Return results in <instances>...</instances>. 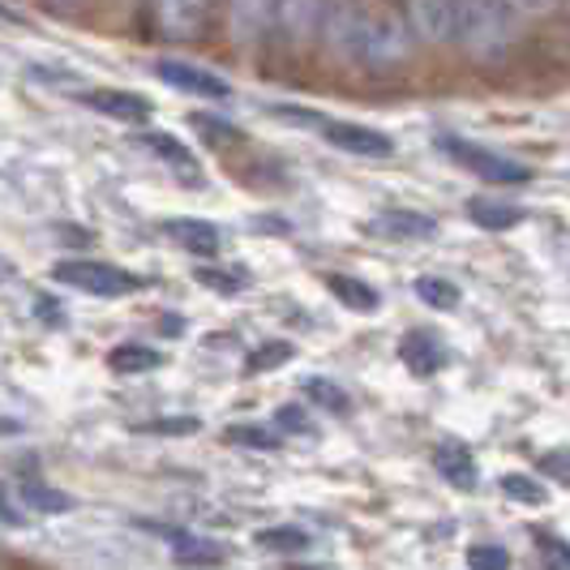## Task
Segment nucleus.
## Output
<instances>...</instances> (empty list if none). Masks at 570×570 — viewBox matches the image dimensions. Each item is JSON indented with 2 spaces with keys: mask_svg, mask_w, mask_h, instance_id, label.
Returning a JSON list of instances; mask_svg holds the SVG:
<instances>
[{
  "mask_svg": "<svg viewBox=\"0 0 570 570\" xmlns=\"http://www.w3.org/2000/svg\"><path fill=\"white\" fill-rule=\"evenodd\" d=\"M399 357L407 361L412 373H434V369H442V339L438 335H429V330H412L404 343H399Z\"/></svg>",
  "mask_w": 570,
  "mask_h": 570,
  "instance_id": "4468645a",
  "label": "nucleus"
},
{
  "mask_svg": "<svg viewBox=\"0 0 570 570\" xmlns=\"http://www.w3.org/2000/svg\"><path fill=\"white\" fill-rule=\"evenodd\" d=\"M468 219L476 228H489V232H506L515 223H524V206H511V202H493V198H468Z\"/></svg>",
  "mask_w": 570,
  "mask_h": 570,
  "instance_id": "2eb2a0df",
  "label": "nucleus"
},
{
  "mask_svg": "<svg viewBox=\"0 0 570 570\" xmlns=\"http://www.w3.org/2000/svg\"><path fill=\"white\" fill-rule=\"evenodd\" d=\"M163 232L180 244L185 253H198V257H215L219 253V228L206 223V219H167Z\"/></svg>",
  "mask_w": 570,
  "mask_h": 570,
  "instance_id": "f8f14e48",
  "label": "nucleus"
},
{
  "mask_svg": "<svg viewBox=\"0 0 570 570\" xmlns=\"http://www.w3.org/2000/svg\"><path fill=\"white\" fill-rule=\"evenodd\" d=\"M228 442H241V447H257V450H275V447H279V438H275V434H266V429H253V425H237V429H228Z\"/></svg>",
  "mask_w": 570,
  "mask_h": 570,
  "instance_id": "b1692460",
  "label": "nucleus"
},
{
  "mask_svg": "<svg viewBox=\"0 0 570 570\" xmlns=\"http://www.w3.org/2000/svg\"><path fill=\"white\" fill-rule=\"evenodd\" d=\"M502 489L511 493V497H519V502H540L545 497V489L528 481V476H502Z\"/></svg>",
  "mask_w": 570,
  "mask_h": 570,
  "instance_id": "a878e982",
  "label": "nucleus"
},
{
  "mask_svg": "<svg viewBox=\"0 0 570 570\" xmlns=\"http://www.w3.org/2000/svg\"><path fill=\"white\" fill-rule=\"evenodd\" d=\"M78 103L95 108L99 117H112V121H124V124H142L151 117V99H142V95H133V90H108V86H99V90H78Z\"/></svg>",
  "mask_w": 570,
  "mask_h": 570,
  "instance_id": "1a4fd4ad",
  "label": "nucleus"
},
{
  "mask_svg": "<svg viewBox=\"0 0 570 570\" xmlns=\"http://www.w3.org/2000/svg\"><path fill=\"white\" fill-rule=\"evenodd\" d=\"M138 146H142L146 155L163 160L167 167H176V172L185 176V185H202V163L194 160V151H189L180 138H172V133H142Z\"/></svg>",
  "mask_w": 570,
  "mask_h": 570,
  "instance_id": "9d476101",
  "label": "nucleus"
},
{
  "mask_svg": "<svg viewBox=\"0 0 570 570\" xmlns=\"http://www.w3.org/2000/svg\"><path fill=\"white\" fill-rule=\"evenodd\" d=\"M416 296L429 305V309H454L459 305V287L450 279H438V275H420L416 279Z\"/></svg>",
  "mask_w": 570,
  "mask_h": 570,
  "instance_id": "412c9836",
  "label": "nucleus"
},
{
  "mask_svg": "<svg viewBox=\"0 0 570 570\" xmlns=\"http://www.w3.org/2000/svg\"><path fill=\"white\" fill-rule=\"evenodd\" d=\"M26 497L43 506V511H69V497L65 493H47V489H26Z\"/></svg>",
  "mask_w": 570,
  "mask_h": 570,
  "instance_id": "c756f323",
  "label": "nucleus"
},
{
  "mask_svg": "<svg viewBox=\"0 0 570 570\" xmlns=\"http://www.w3.org/2000/svg\"><path fill=\"white\" fill-rule=\"evenodd\" d=\"M468 567L472 570H506L511 567V553L497 549V545H472L468 549Z\"/></svg>",
  "mask_w": 570,
  "mask_h": 570,
  "instance_id": "4be33fe9",
  "label": "nucleus"
},
{
  "mask_svg": "<svg viewBox=\"0 0 570 570\" xmlns=\"http://www.w3.org/2000/svg\"><path fill=\"white\" fill-rule=\"evenodd\" d=\"M407 31L412 40L447 43L450 40V0H407Z\"/></svg>",
  "mask_w": 570,
  "mask_h": 570,
  "instance_id": "9b49d317",
  "label": "nucleus"
},
{
  "mask_svg": "<svg viewBox=\"0 0 570 570\" xmlns=\"http://www.w3.org/2000/svg\"><path fill=\"white\" fill-rule=\"evenodd\" d=\"M326 287H330V296H335V300H343V305H348V309H357V314L377 309V292H373L369 284H361V279H352V275H330Z\"/></svg>",
  "mask_w": 570,
  "mask_h": 570,
  "instance_id": "f3484780",
  "label": "nucleus"
},
{
  "mask_svg": "<svg viewBox=\"0 0 570 570\" xmlns=\"http://www.w3.org/2000/svg\"><path fill=\"white\" fill-rule=\"evenodd\" d=\"M318 40L335 56H343V61H352L361 69H399V65L412 61V52H416V40H412L404 18L377 13V9H361L352 0L326 4L322 35Z\"/></svg>",
  "mask_w": 570,
  "mask_h": 570,
  "instance_id": "f257e3e1",
  "label": "nucleus"
},
{
  "mask_svg": "<svg viewBox=\"0 0 570 570\" xmlns=\"http://www.w3.org/2000/svg\"><path fill=\"white\" fill-rule=\"evenodd\" d=\"M52 279L65 287H78V292H90V296H129V292L146 287L142 275L121 271V266H112V262H95V257L56 262V266H52Z\"/></svg>",
  "mask_w": 570,
  "mask_h": 570,
  "instance_id": "7ed1b4c3",
  "label": "nucleus"
},
{
  "mask_svg": "<svg viewBox=\"0 0 570 570\" xmlns=\"http://www.w3.org/2000/svg\"><path fill=\"white\" fill-rule=\"evenodd\" d=\"M524 18H515L502 0H450V40L472 61H502L515 52Z\"/></svg>",
  "mask_w": 570,
  "mask_h": 570,
  "instance_id": "f03ea898",
  "label": "nucleus"
},
{
  "mask_svg": "<svg viewBox=\"0 0 570 570\" xmlns=\"http://www.w3.org/2000/svg\"><path fill=\"white\" fill-rule=\"evenodd\" d=\"M253 545L257 549H271V553H300V549H309V531L292 528V524H284V528H262L253 536Z\"/></svg>",
  "mask_w": 570,
  "mask_h": 570,
  "instance_id": "6ab92c4d",
  "label": "nucleus"
},
{
  "mask_svg": "<svg viewBox=\"0 0 570 570\" xmlns=\"http://www.w3.org/2000/svg\"><path fill=\"white\" fill-rule=\"evenodd\" d=\"M160 352L155 348H142V343H121L112 357H108V365L117 369V373H151V369H160Z\"/></svg>",
  "mask_w": 570,
  "mask_h": 570,
  "instance_id": "aec40b11",
  "label": "nucleus"
},
{
  "mask_svg": "<svg viewBox=\"0 0 570 570\" xmlns=\"http://www.w3.org/2000/svg\"><path fill=\"white\" fill-rule=\"evenodd\" d=\"M279 425H287V429H305V412H300V407H279Z\"/></svg>",
  "mask_w": 570,
  "mask_h": 570,
  "instance_id": "7c9ffc66",
  "label": "nucleus"
},
{
  "mask_svg": "<svg viewBox=\"0 0 570 570\" xmlns=\"http://www.w3.org/2000/svg\"><path fill=\"white\" fill-rule=\"evenodd\" d=\"M373 232L395 237V241H429V237H438V223L429 215H416V210H391L373 223Z\"/></svg>",
  "mask_w": 570,
  "mask_h": 570,
  "instance_id": "ddd939ff",
  "label": "nucleus"
},
{
  "mask_svg": "<svg viewBox=\"0 0 570 570\" xmlns=\"http://www.w3.org/2000/svg\"><path fill=\"white\" fill-rule=\"evenodd\" d=\"M515 18H536V13H553V9H562V0H502Z\"/></svg>",
  "mask_w": 570,
  "mask_h": 570,
  "instance_id": "bb28decb",
  "label": "nucleus"
},
{
  "mask_svg": "<svg viewBox=\"0 0 570 570\" xmlns=\"http://www.w3.org/2000/svg\"><path fill=\"white\" fill-rule=\"evenodd\" d=\"M434 463H438V472L447 476L450 485H459V489L476 485V463H472V454L463 447H438Z\"/></svg>",
  "mask_w": 570,
  "mask_h": 570,
  "instance_id": "dca6fc26",
  "label": "nucleus"
},
{
  "mask_svg": "<svg viewBox=\"0 0 570 570\" xmlns=\"http://www.w3.org/2000/svg\"><path fill=\"white\" fill-rule=\"evenodd\" d=\"M292 570H314V567H292Z\"/></svg>",
  "mask_w": 570,
  "mask_h": 570,
  "instance_id": "f704fd0d",
  "label": "nucleus"
},
{
  "mask_svg": "<svg viewBox=\"0 0 570 570\" xmlns=\"http://www.w3.org/2000/svg\"><path fill=\"white\" fill-rule=\"evenodd\" d=\"M309 395H314L318 404L348 412V399H343V391H339V386H330V382H322V377H314V382H309Z\"/></svg>",
  "mask_w": 570,
  "mask_h": 570,
  "instance_id": "cd10ccee",
  "label": "nucleus"
},
{
  "mask_svg": "<svg viewBox=\"0 0 570 570\" xmlns=\"http://www.w3.org/2000/svg\"><path fill=\"white\" fill-rule=\"evenodd\" d=\"M155 74H160L167 86H176V90H185V95H198V99H228L232 95V86L223 78H215L210 69L202 65H189V61H155Z\"/></svg>",
  "mask_w": 570,
  "mask_h": 570,
  "instance_id": "0eeeda50",
  "label": "nucleus"
},
{
  "mask_svg": "<svg viewBox=\"0 0 570 570\" xmlns=\"http://www.w3.org/2000/svg\"><path fill=\"white\" fill-rule=\"evenodd\" d=\"M18 519V511L13 506H4V493H0V524H13Z\"/></svg>",
  "mask_w": 570,
  "mask_h": 570,
  "instance_id": "2f4dec72",
  "label": "nucleus"
},
{
  "mask_svg": "<svg viewBox=\"0 0 570 570\" xmlns=\"http://www.w3.org/2000/svg\"><path fill=\"white\" fill-rule=\"evenodd\" d=\"M206 18H210V0H155V22L167 40L202 35Z\"/></svg>",
  "mask_w": 570,
  "mask_h": 570,
  "instance_id": "6e6552de",
  "label": "nucleus"
},
{
  "mask_svg": "<svg viewBox=\"0 0 570 570\" xmlns=\"http://www.w3.org/2000/svg\"><path fill=\"white\" fill-rule=\"evenodd\" d=\"M198 284L215 287V292H223V296H232V292H241L244 287V275H228V271H210V266H202V271H198Z\"/></svg>",
  "mask_w": 570,
  "mask_h": 570,
  "instance_id": "393cba45",
  "label": "nucleus"
},
{
  "mask_svg": "<svg viewBox=\"0 0 570 570\" xmlns=\"http://www.w3.org/2000/svg\"><path fill=\"white\" fill-rule=\"evenodd\" d=\"M322 138L343 151V155H361V160H391L395 155V142L382 133V129H369V124L357 121H318Z\"/></svg>",
  "mask_w": 570,
  "mask_h": 570,
  "instance_id": "39448f33",
  "label": "nucleus"
},
{
  "mask_svg": "<svg viewBox=\"0 0 570 570\" xmlns=\"http://www.w3.org/2000/svg\"><path fill=\"white\" fill-rule=\"evenodd\" d=\"M142 434H194V429H202L194 416H176V420H155V425H138Z\"/></svg>",
  "mask_w": 570,
  "mask_h": 570,
  "instance_id": "c85d7f7f",
  "label": "nucleus"
},
{
  "mask_svg": "<svg viewBox=\"0 0 570 570\" xmlns=\"http://www.w3.org/2000/svg\"><path fill=\"white\" fill-rule=\"evenodd\" d=\"M330 0H275V26L284 31L296 47L314 43L322 35V18Z\"/></svg>",
  "mask_w": 570,
  "mask_h": 570,
  "instance_id": "423d86ee",
  "label": "nucleus"
},
{
  "mask_svg": "<svg viewBox=\"0 0 570 570\" xmlns=\"http://www.w3.org/2000/svg\"><path fill=\"white\" fill-rule=\"evenodd\" d=\"M4 275H9V271H4V266H0V279H4Z\"/></svg>",
  "mask_w": 570,
  "mask_h": 570,
  "instance_id": "72a5a7b5",
  "label": "nucleus"
},
{
  "mask_svg": "<svg viewBox=\"0 0 570 570\" xmlns=\"http://www.w3.org/2000/svg\"><path fill=\"white\" fill-rule=\"evenodd\" d=\"M47 4H56V9H69V4H78V0H47Z\"/></svg>",
  "mask_w": 570,
  "mask_h": 570,
  "instance_id": "473e14b6",
  "label": "nucleus"
},
{
  "mask_svg": "<svg viewBox=\"0 0 570 570\" xmlns=\"http://www.w3.org/2000/svg\"><path fill=\"white\" fill-rule=\"evenodd\" d=\"M160 536L172 540V549H176L180 562H219L223 558V549L215 540H202V536H189V531H176V528H163Z\"/></svg>",
  "mask_w": 570,
  "mask_h": 570,
  "instance_id": "a211bd4d",
  "label": "nucleus"
},
{
  "mask_svg": "<svg viewBox=\"0 0 570 570\" xmlns=\"http://www.w3.org/2000/svg\"><path fill=\"white\" fill-rule=\"evenodd\" d=\"M447 155L459 167H468L476 180H485V185H497V189H519V185H528L531 180V167H524L519 160H506V155H497V151H489V146H476V142H447Z\"/></svg>",
  "mask_w": 570,
  "mask_h": 570,
  "instance_id": "20e7f679",
  "label": "nucleus"
},
{
  "mask_svg": "<svg viewBox=\"0 0 570 570\" xmlns=\"http://www.w3.org/2000/svg\"><path fill=\"white\" fill-rule=\"evenodd\" d=\"M292 361V343H266V348H257L253 357H249V373H262V369H275Z\"/></svg>",
  "mask_w": 570,
  "mask_h": 570,
  "instance_id": "5701e85b",
  "label": "nucleus"
}]
</instances>
